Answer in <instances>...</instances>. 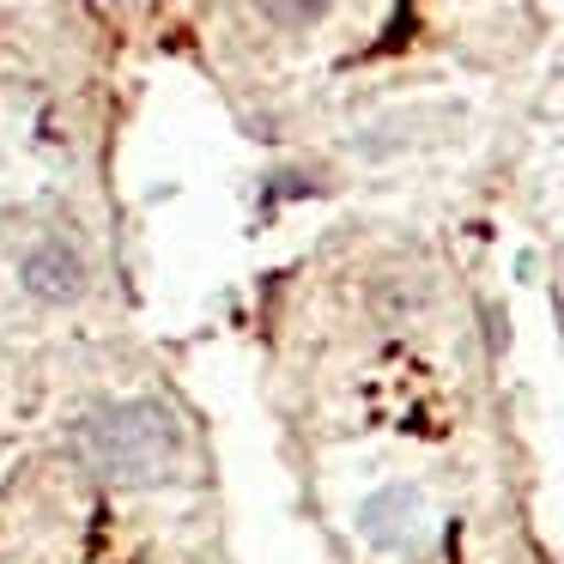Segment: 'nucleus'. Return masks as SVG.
<instances>
[{
  "label": "nucleus",
  "mask_w": 564,
  "mask_h": 564,
  "mask_svg": "<svg viewBox=\"0 0 564 564\" xmlns=\"http://www.w3.org/2000/svg\"><path fill=\"white\" fill-rule=\"evenodd\" d=\"M79 455L110 486H164L183 467V431L159 401H110L79 419Z\"/></svg>",
  "instance_id": "nucleus-1"
},
{
  "label": "nucleus",
  "mask_w": 564,
  "mask_h": 564,
  "mask_svg": "<svg viewBox=\"0 0 564 564\" xmlns=\"http://www.w3.org/2000/svg\"><path fill=\"white\" fill-rule=\"evenodd\" d=\"M19 285H25L37 304H79L91 285V261L74 237H43V243L25 249L19 261Z\"/></svg>",
  "instance_id": "nucleus-2"
},
{
  "label": "nucleus",
  "mask_w": 564,
  "mask_h": 564,
  "mask_svg": "<svg viewBox=\"0 0 564 564\" xmlns=\"http://www.w3.org/2000/svg\"><path fill=\"white\" fill-rule=\"evenodd\" d=\"M413 510H419V491L413 486H389L358 510V534H365L370 546H401V540L413 534Z\"/></svg>",
  "instance_id": "nucleus-3"
},
{
  "label": "nucleus",
  "mask_w": 564,
  "mask_h": 564,
  "mask_svg": "<svg viewBox=\"0 0 564 564\" xmlns=\"http://www.w3.org/2000/svg\"><path fill=\"white\" fill-rule=\"evenodd\" d=\"M256 7L268 13V25H280V31H310L334 0H256Z\"/></svg>",
  "instance_id": "nucleus-4"
}]
</instances>
